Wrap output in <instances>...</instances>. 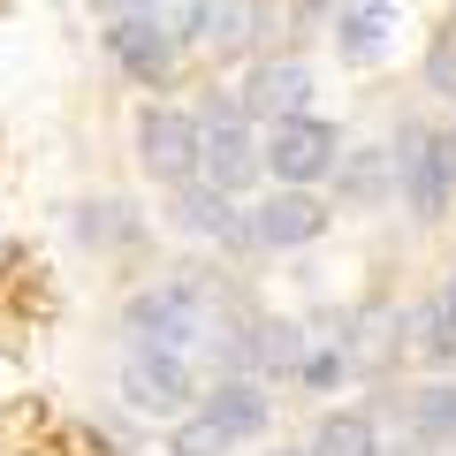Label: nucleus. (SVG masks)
I'll list each match as a JSON object with an SVG mask.
<instances>
[{
  "label": "nucleus",
  "instance_id": "nucleus-1",
  "mask_svg": "<svg viewBox=\"0 0 456 456\" xmlns=\"http://www.w3.org/2000/svg\"><path fill=\"white\" fill-rule=\"evenodd\" d=\"M236 320H213V297L191 274H167L122 305V335L130 342H167V350H198L206 335H228Z\"/></svg>",
  "mask_w": 456,
  "mask_h": 456
},
{
  "label": "nucleus",
  "instance_id": "nucleus-2",
  "mask_svg": "<svg viewBox=\"0 0 456 456\" xmlns=\"http://www.w3.org/2000/svg\"><path fill=\"white\" fill-rule=\"evenodd\" d=\"M259 122L244 114V99L236 92H213L206 99V114H198V183H213V191H251V183L266 175V160H259Z\"/></svg>",
  "mask_w": 456,
  "mask_h": 456
},
{
  "label": "nucleus",
  "instance_id": "nucleus-3",
  "mask_svg": "<svg viewBox=\"0 0 456 456\" xmlns=\"http://www.w3.org/2000/svg\"><path fill=\"white\" fill-rule=\"evenodd\" d=\"M395 191L411 198L419 221H441L456 198V130H426V122L395 130Z\"/></svg>",
  "mask_w": 456,
  "mask_h": 456
},
{
  "label": "nucleus",
  "instance_id": "nucleus-4",
  "mask_svg": "<svg viewBox=\"0 0 456 456\" xmlns=\"http://www.w3.org/2000/svg\"><path fill=\"white\" fill-rule=\"evenodd\" d=\"M266 175L281 183V191H312L320 175H335L342 167V130L335 122H320V114H289V122H274L259 145Z\"/></svg>",
  "mask_w": 456,
  "mask_h": 456
},
{
  "label": "nucleus",
  "instance_id": "nucleus-5",
  "mask_svg": "<svg viewBox=\"0 0 456 456\" xmlns=\"http://www.w3.org/2000/svg\"><path fill=\"white\" fill-rule=\"evenodd\" d=\"M122 395H130V411H145V419L191 411V395H198L191 350H167V342H130V350H122Z\"/></svg>",
  "mask_w": 456,
  "mask_h": 456
},
{
  "label": "nucleus",
  "instance_id": "nucleus-6",
  "mask_svg": "<svg viewBox=\"0 0 456 456\" xmlns=\"http://www.w3.org/2000/svg\"><path fill=\"white\" fill-rule=\"evenodd\" d=\"M137 160H145V175L167 183V191L198 183V114L145 107V114H137Z\"/></svg>",
  "mask_w": 456,
  "mask_h": 456
},
{
  "label": "nucleus",
  "instance_id": "nucleus-7",
  "mask_svg": "<svg viewBox=\"0 0 456 456\" xmlns=\"http://www.w3.org/2000/svg\"><path fill=\"white\" fill-rule=\"evenodd\" d=\"M236 99H244L251 122H289V114L312 107V61L305 53H266V61H251V77L236 84Z\"/></svg>",
  "mask_w": 456,
  "mask_h": 456
},
{
  "label": "nucleus",
  "instance_id": "nucleus-8",
  "mask_svg": "<svg viewBox=\"0 0 456 456\" xmlns=\"http://www.w3.org/2000/svg\"><path fill=\"white\" fill-rule=\"evenodd\" d=\"M107 61L122 69V77H137V84H167L175 77V38H167L145 8H130V16L107 23Z\"/></svg>",
  "mask_w": 456,
  "mask_h": 456
},
{
  "label": "nucleus",
  "instance_id": "nucleus-9",
  "mask_svg": "<svg viewBox=\"0 0 456 456\" xmlns=\"http://www.w3.org/2000/svg\"><path fill=\"white\" fill-rule=\"evenodd\" d=\"M251 236H259V251H305L327 236V206L312 191H274L251 206Z\"/></svg>",
  "mask_w": 456,
  "mask_h": 456
},
{
  "label": "nucleus",
  "instance_id": "nucleus-10",
  "mask_svg": "<svg viewBox=\"0 0 456 456\" xmlns=\"http://www.w3.org/2000/svg\"><path fill=\"white\" fill-rule=\"evenodd\" d=\"M175 221L191 228V236H206V244L259 251V236H251V213H236V198L213 191V183H183V191H175Z\"/></svg>",
  "mask_w": 456,
  "mask_h": 456
},
{
  "label": "nucleus",
  "instance_id": "nucleus-11",
  "mask_svg": "<svg viewBox=\"0 0 456 456\" xmlns=\"http://www.w3.org/2000/svg\"><path fill=\"white\" fill-rule=\"evenodd\" d=\"M206 411L228 426V434H236V449H244V441H259L266 426H274L266 388H259V380H244V373H221V380H213V388H206Z\"/></svg>",
  "mask_w": 456,
  "mask_h": 456
},
{
  "label": "nucleus",
  "instance_id": "nucleus-12",
  "mask_svg": "<svg viewBox=\"0 0 456 456\" xmlns=\"http://www.w3.org/2000/svg\"><path fill=\"white\" fill-rule=\"evenodd\" d=\"M342 350H350V373H380V365L403 350V312L395 305H365L358 320H342Z\"/></svg>",
  "mask_w": 456,
  "mask_h": 456
},
{
  "label": "nucleus",
  "instance_id": "nucleus-13",
  "mask_svg": "<svg viewBox=\"0 0 456 456\" xmlns=\"http://www.w3.org/2000/svg\"><path fill=\"white\" fill-rule=\"evenodd\" d=\"M259 23H266V8L259 0H206V16H198V38L191 46H206V53H251L259 46Z\"/></svg>",
  "mask_w": 456,
  "mask_h": 456
},
{
  "label": "nucleus",
  "instance_id": "nucleus-14",
  "mask_svg": "<svg viewBox=\"0 0 456 456\" xmlns=\"http://www.w3.org/2000/svg\"><path fill=\"white\" fill-rule=\"evenodd\" d=\"M335 38L350 61H380L395 38V0H342V16H335Z\"/></svg>",
  "mask_w": 456,
  "mask_h": 456
},
{
  "label": "nucleus",
  "instance_id": "nucleus-15",
  "mask_svg": "<svg viewBox=\"0 0 456 456\" xmlns=\"http://www.w3.org/2000/svg\"><path fill=\"white\" fill-rule=\"evenodd\" d=\"M297 358H305V327L297 320H251L244 327V365H259V373H274V380H297Z\"/></svg>",
  "mask_w": 456,
  "mask_h": 456
},
{
  "label": "nucleus",
  "instance_id": "nucleus-16",
  "mask_svg": "<svg viewBox=\"0 0 456 456\" xmlns=\"http://www.w3.org/2000/svg\"><path fill=\"white\" fill-rule=\"evenodd\" d=\"M312 456H380V419L373 411H327L312 434Z\"/></svg>",
  "mask_w": 456,
  "mask_h": 456
},
{
  "label": "nucleus",
  "instance_id": "nucleus-17",
  "mask_svg": "<svg viewBox=\"0 0 456 456\" xmlns=\"http://www.w3.org/2000/svg\"><path fill=\"white\" fill-rule=\"evenodd\" d=\"M167 456H236V434L198 403V411H183V419L167 426Z\"/></svg>",
  "mask_w": 456,
  "mask_h": 456
},
{
  "label": "nucleus",
  "instance_id": "nucleus-18",
  "mask_svg": "<svg viewBox=\"0 0 456 456\" xmlns=\"http://www.w3.org/2000/svg\"><path fill=\"white\" fill-rule=\"evenodd\" d=\"M411 434H419V441H449L456 434V388H449V380L411 388Z\"/></svg>",
  "mask_w": 456,
  "mask_h": 456
},
{
  "label": "nucleus",
  "instance_id": "nucleus-19",
  "mask_svg": "<svg viewBox=\"0 0 456 456\" xmlns=\"http://www.w3.org/2000/svg\"><path fill=\"white\" fill-rule=\"evenodd\" d=\"M342 380H350V350H342V342H305V358H297V388L327 395V388H342Z\"/></svg>",
  "mask_w": 456,
  "mask_h": 456
},
{
  "label": "nucleus",
  "instance_id": "nucleus-20",
  "mask_svg": "<svg viewBox=\"0 0 456 456\" xmlns=\"http://www.w3.org/2000/svg\"><path fill=\"white\" fill-rule=\"evenodd\" d=\"M426 84H434L441 99H456V23H441L434 46H426Z\"/></svg>",
  "mask_w": 456,
  "mask_h": 456
},
{
  "label": "nucleus",
  "instance_id": "nucleus-21",
  "mask_svg": "<svg viewBox=\"0 0 456 456\" xmlns=\"http://www.w3.org/2000/svg\"><path fill=\"white\" fill-rule=\"evenodd\" d=\"M145 16L160 23V31L175 38V46H191V38H198V16H206V0H152Z\"/></svg>",
  "mask_w": 456,
  "mask_h": 456
},
{
  "label": "nucleus",
  "instance_id": "nucleus-22",
  "mask_svg": "<svg viewBox=\"0 0 456 456\" xmlns=\"http://www.w3.org/2000/svg\"><path fill=\"white\" fill-rule=\"evenodd\" d=\"M342 191H350V198H380V191H395V175H388L380 152H358V160L342 167Z\"/></svg>",
  "mask_w": 456,
  "mask_h": 456
},
{
  "label": "nucleus",
  "instance_id": "nucleus-23",
  "mask_svg": "<svg viewBox=\"0 0 456 456\" xmlns=\"http://www.w3.org/2000/svg\"><path fill=\"white\" fill-rule=\"evenodd\" d=\"M274 456H312V449H274Z\"/></svg>",
  "mask_w": 456,
  "mask_h": 456
}]
</instances>
